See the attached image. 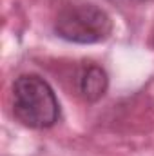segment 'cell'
I'll return each instance as SVG.
<instances>
[{"label": "cell", "instance_id": "cell-1", "mask_svg": "<svg viewBox=\"0 0 154 156\" xmlns=\"http://www.w3.org/2000/svg\"><path fill=\"white\" fill-rule=\"evenodd\" d=\"M13 115L31 129H49L60 118L53 87L37 75H22L13 83Z\"/></svg>", "mask_w": 154, "mask_h": 156}, {"label": "cell", "instance_id": "cell-3", "mask_svg": "<svg viewBox=\"0 0 154 156\" xmlns=\"http://www.w3.org/2000/svg\"><path fill=\"white\" fill-rule=\"evenodd\" d=\"M109 87V76L103 67L96 64H85L78 73V91L83 100L98 102Z\"/></svg>", "mask_w": 154, "mask_h": 156}, {"label": "cell", "instance_id": "cell-2", "mask_svg": "<svg viewBox=\"0 0 154 156\" xmlns=\"http://www.w3.org/2000/svg\"><path fill=\"white\" fill-rule=\"evenodd\" d=\"M54 31L60 38L73 44H98L113 33V20L96 4L73 2L58 13Z\"/></svg>", "mask_w": 154, "mask_h": 156}]
</instances>
